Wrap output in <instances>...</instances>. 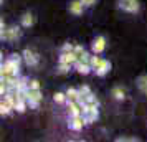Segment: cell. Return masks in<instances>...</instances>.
Returning a JSON list of instances; mask_svg holds the SVG:
<instances>
[{"label":"cell","mask_w":147,"mask_h":142,"mask_svg":"<svg viewBox=\"0 0 147 142\" xmlns=\"http://www.w3.org/2000/svg\"><path fill=\"white\" fill-rule=\"evenodd\" d=\"M2 36L5 40H12L15 36H18V28H8V30H3L2 32Z\"/></svg>","instance_id":"277c9868"},{"label":"cell","mask_w":147,"mask_h":142,"mask_svg":"<svg viewBox=\"0 0 147 142\" xmlns=\"http://www.w3.org/2000/svg\"><path fill=\"white\" fill-rule=\"evenodd\" d=\"M80 93H78V91H74V89H69V91H68V99H69V101H78V99H80Z\"/></svg>","instance_id":"9c48e42d"},{"label":"cell","mask_w":147,"mask_h":142,"mask_svg":"<svg viewBox=\"0 0 147 142\" xmlns=\"http://www.w3.org/2000/svg\"><path fill=\"white\" fill-rule=\"evenodd\" d=\"M121 7L127 10V12H137V8H139V3H137V0H119Z\"/></svg>","instance_id":"7a4b0ae2"},{"label":"cell","mask_w":147,"mask_h":142,"mask_svg":"<svg viewBox=\"0 0 147 142\" xmlns=\"http://www.w3.org/2000/svg\"><path fill=\"white\" fill-rule=\"evenodd\" d=\"M71 127H73L74 131H80V129L83 127V121H81V117H80V116H74L73 122H71Z\"/></svg>","instance_id":"52a82bcc"},{"label":"cell","mask_w":147,"mask_h":142,"mask_svg":"<svg viewBox=\"0 0 147 142\" xmlns=\"http://www.w3.org/2000/svg\"><path fill=\"white\" fill-rule=\"evenodd\" d=\"M139 89L144 93V94H147V76H140L139 78Z\"/></svg>","instance_id":"8992f818"},{"label":"cell","mask_w":147,"mask_h":142,"mask_svg":"<svg viewBox=\"0 0 147 142\" xmlns=\"http://www.w3.org/2000/svg\"><path fill=\"white\" fill-rule=\"evenodd\" d=\"M33 23V17L30 13H27V15H23V27H30Z\"/></svg>","instance_id":"8fae6325"},{"label":"cell","mask_w":147,"mask_h":142,"mask_svg":"<svg viewBox=\"0 0 147 142\" xmlns=\"http://www.w3.org/2000/svg\"><path fill=\"white\" fill-rule=\"evenodd\" d=\"M25 60H27V63L28 65H36V56H35L32 51H25Z\"/></svg>","instance_id":"ba28073f"},{"label":"cell","mask_w":147,"mask_h":142,"mask_svg":"<svg viewBox=\"0 0 147 142\" xmlns=\"http://www.w3.org/2000/svg\"><path fill=\"white\" fill-rule=\"evenodd\" d=\"M113 96L116 98V99H124V89L114 88V89H113Z\"/></svg>","instance_id":"30bf717a"},{"label":"cell","mask_w":147,"mask_h":142,"mask_svg":"<svg viewBox=\"0 0 147 142\" xmlns=\"http://www.w3.org/2000/svg\"><path fill=\"white\" fill-rule=\"evenodd\" d=\"M81 2H83L84 5H93V3L96 2V0H81Z\"/></svg>","instance_id":"4fadbf2b"},{"label":"cell","mask_w":147,"mask_h":142,"mask_svg":"<svg viewBox=\"0 0 147 142\" xmlns=\"http://www.w3.org/2000/svg\"><path fill=\"white\" fill-rule=\"evenodd\" d=\"M91 66H93V69H96V73L98 75H104L107 69H109V63L104 60H101V58H96L94 56L93 60H91Z\"/></svg>","instance_id":"6da1fadb"},{"label":"cell","mask_w":147,"mask_h":142,"mask_svg":"<svg viewBox=\"0 0 147 142\" xmlns=\"http://www.w3.org/2000/svg\"><path fill=\"white\" fill-rule=\"evenodd\" d=\"M93 50L96 51V53H101V51L104 50V38H102V36H98V38L94 40Z\"/></svg>","instance_id":"5b68a950"},{"label":"cell","mask_w":147,"mask_h":142,"mask_svg":"<svg viewBox=\"0 0 147 142\" xmlns=\"http://www.w3.org/2000/svg\"><path fill=\"white\" fill-rule=\"evenodd\" d=\"M69 12L74 15L83 13V2H71L69 3Z\"/></svg>","instance_id":"3957f363"},{"label":"cell","mask_w":147,"mask_h":142,"mask_svg":"<svg viewBox=\"0 0 147 142\" xmlns=\"http://www.w3.org/2000/svg\"><path fill=\"white\" fill-rule=\"evenodd\" d=\"M65 51H73V46H71V45H66V46H65Z\"/></svg>","instance_id":"5bb4252c"},{"label":"cell","mask_w":147,"mask_h":142,"mask_svg":"<svg viewBox=\"0 0 147 142\" xmlns=\"http://www.w3.org/2000/svg\"><path fill=\"white\" fill-rule=\"evenodd\" d=\"M55 101L63 102V101H65V94H61V93H58V94H55Z\"/></svg>","instance_id":"7c38bea8"}]
</instances>
